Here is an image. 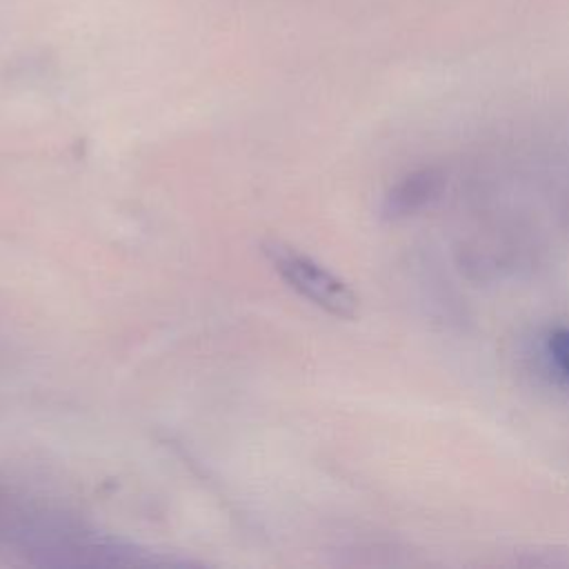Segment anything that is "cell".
<instances>
[{
    "label": "cell",
    "instance_id": "obj_1",
    "mask_svg": "<svg viewBox=\"0 0 569 569\" xmlns=\"http://www.w3.org/2000/svg\"><path fill=\"white\" fill-rule=\"evenodd\" d=\"M0 538L42 553L44 560L58 556L60 562H120V553H127L104 538L64 522L60 516L42 513L24 502H11V498H0Z\"/></svg>",
    "mask_w": 569,
    "mask_h": 569
},
{
    "label": "cell",
    "instance_id": "obj_2",
    "mask_svg": "<svg viewBox=\"0 0 569 569\" xmlns=\"http://www.w3.org/2000/svg\"><path fill=\"white\" fill-rule=\"evenodd\" d=\"M262 249L282 280L309 302L336 318L351 320L358 316L360 302L356 291L333 271L280 240H267Z\"/></svg>",
    "mask_w": 569,
    "mask_h": 569
},
{
    "label": "cell",
    "instance_id": "obj_3",
    "mask_svg": "<svg viewBox=\"0 0 569 569\" xmlns=\"http://www.w3.org/2000/svg\"><path fill=\"white\" fill-rule=\"evenodd\" d=\"M445 189V173L438 167H420L402 176L382 198L385 220H405L420 213L433 200L440 198Z\"/></svg>",
    "mask_w": 569,
    "mask_h": 569
},
{
    "label": "cell",
    "instance_id": "obj_4",
    "mask_svg": "<svg viewBox=\"0 0 569 569\" xmlns=\"http://www.w3.org/2000/svg\"><path fill=\"white\" fill-rule=\"evenodd\" d=\"M547 351L553 365L569 376V327H558L547 338Z\"/></svg>",
    "mask_w": 569,
    "mask_h": 569
}]
</instances>
